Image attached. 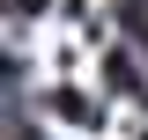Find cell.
Listing matches in <instances>:
<instances>
[{"label": "cell", "instance_id": "6da1fadb", "mask_svg": "<svg viewBox=\"0 0 148 140\" xmlns=\"http://www.w3.org/2000/svg\"><path fill=\"white\" fill-rule=\"evenodd\" d=\"M104 81H111V88H126V96H133V88H141V74H133V59H119V52H111V59H104Z\"/></svg>", "mask_w": 148, "mask_h": 140}, {"label": "cell", "instance_id": "7a4b0ae2", "mask_svg": "<svg viewBox=\"0 0 148 140\" xmlns=\"http://www.w3.org/2000/svg\"><path fill=\"white\" fill-rule=\"evenodd\" d=\"M119 22L141 37V52H148V0H119Z\"/></svg>", "mask_w": 148, "mask_h": 140}]
</instances>
